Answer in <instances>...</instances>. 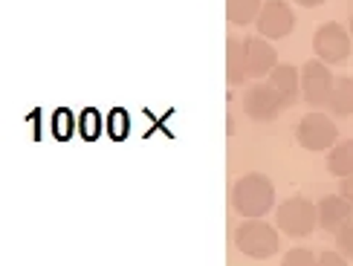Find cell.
Wrapping results in <instances>:
<instances>
[{
	"label": "cell",
	"instance_id": "obj_9",
	"mask_svg": "<svg viewBox=\"0 0 353 266\" xmlns=\"http://www.w3.org/2000/svg\"><path fill=\"white\" fill-rule=\"evenodd\" d=\"M278 67V52L263 35L246 38V76L249 79H263Z\"/></svg>",
	"mask_w": 353,
	"mask_h": 266
},
{
	"label": "cell",
	"instance_id": "obj_14",
	"mask_svg": "<svg viewBox=\"0 0 353 266\" xmlns=\"http://www.w3.org/2000/svg\"><path fill=\"white\" fill-rule=\"evenodd\" d=\"M327 171H330L333 176H339V180H345V176L353 174V139L339 142V145H333V147H330Z\"/></svg>",
	"mask_w": 353,
	"mask_h": 266
},
{
	"label": "cell",
	"instance_id": "obj_17",
	"mask_svg": "<svg viewBox=\"0 0 353 266\" xmlns=\"http://www.w3.org/2000/svg\"><path fill=\"white\" fill-rule=\"evenodd\" d=\"M336 249H339V255H345L347 260H353V220L347 226H342L336 232Z\"/></svg>",
	"mask_w": 353,
	"mask_h": 266
},
{
	"label": "cell",
	"instance_id": "obj_13",
	"mask_svg": "<svg viewBox=\"0 0 353 266\" xmlns=\"http://www.w3.org/2000/svg\"><path fill=\"white\" fill-rule=\"evenodd\" d=\"M327 108L333 110V116H353V79L350 76L336 79Z\"/></svg>",
	"mask_w": 353,
	"mask_h": 266
},
{
	"label": "cell",
	"instance_id": "obj_18",
	"mask_svg": "<svg viewBox=\"0 0 353 266\" xmlns=\"http://www.w3.org/2000/svg\"><path fill=\"white\" fill-rule=\"evenodd\" d=\"M319 266H347V258L339 252H325L319 258Z\"/></svg>",
	"mask_w": 353,
	"mask_h": 266
},
{
	"label": "cell",
	"instance_id": "obj_11",
	"mask_svg": "<svg viewBox=\"0 0 353 266\" xmlns=\"http://www.w3.org/2000/svg\"><path fill=\"white\" fill-rule=\"evenodd\" d=\"M267 84L278 93V99L284 101V108H292L301 96V70H296L292 64H278L270 72Z\"/></svg>",
	"mask_w": 353,
	"mask_h": 266
},
{
	"label": "cell",
	"instance_id": "obj_16",
	"mask_svg": "<svg viewBox=\"0 0 353 266\" xmlns=\"http://www.w3.org/2000/svg\"><path fill=\"white\" fill-rule=\"evenodd\" d=\"M281 266H319V258L310 252V249L296 246V249H290V252L284 255Z\"/></svg>",
	"mask_w": 353,
	"mask_h": 266
},
{
	"label": "cell",
	"instance_id": "obj_1",
	"mask_svg": "<svg viewBox=\"0 0 353 266\" xmlns=\"http://www.w3.org/2000/svg\"><path fill=\"white\" fill-rule=\"evenodd\" d=\"M275 205V185L267 174H246L232 188V209L246 220H261Z\"/></svg>",
	"mask_w": 353,
	"mask_h": 266
},
{
	"label": "cell",
	"instance_id": "obj_7",
	"mask_svg": "<svg viewBox=\"0 0 353 266\" xmlns=\"http://www.w3.org/2000/svg\"><path fill=\"white\" fill-rule=\"evenodd\" d=\"M241 108L252 122H272V119H278V113L284 110V101L278 99V93L270 84H252L243 90Z\"/></svg>",
	"mask_w": 353,
	"mask_h": 266
},
{
	"label": "cell",
	"instance_id": "obj_2",
	"mask_svg": "<svg viewBox=\"0 0 353 266\" xmlns=\"http://www.w3.org/2000/svg\"><path fill=\"white\" fill-rule=\"evenodd\" d=\"M234 246H238L241 255H246V258L267 260L281 249V238H278V232L270 223H263V220H246V223H241V229L234 232Z\"/></svg>",
	"mask_w": 353,
	"mask_h": 266
},
{
	"label": "cell",
	"instance_id": "obj_20",
	"mask_svg": "<svg viewBox=\"0 0 353 266\" xmlns=\"http://www.w3.org/2000/svg\"><path fill=\"white\" fill-rule=\"evenodd\" d=\"M296 3H299V6H307V9H313V6H321L325 0H296Z\"/></svg>",
	"mask_w": 353,
	"mask_h": 266
},
{
	"label": "cell",
	"instance_id": "obj_4",
	"mask_svg": "<svg viewBox=\"0 0 353 266\" xmlns=\"http://www.w3.org/2000/svg\"><path fill=\"white\" fill-rule=\"evenodd\" d=\"M336 136H339V130H336L333 119L319 110L301 116V122L296 125V139L304 151H330L336 145Z\"/></svg>",
	"mask_w": 353,
	"mask_h": 266
},
{
	"label": "cell",
	"instance_id": "obj_21",
	"mask_svg": "<svg viewBox=\"0 0 353 266\" xmlns=\"http://www.w3.org/2000/svg\"><path fill=\"white\" fill-rule=\"evenodd\" d=\"M350 35H353V14H350Z\"/></svg>",
	"mask_w": 353,
	"mask_h": 266
},
{
	"label": "cell",
	"instance_id": "obj_5",
	"mask_svg": "<svg viewBox=\"0 0 353 266\" xmlns=\"http://www.w3.org/2000/svg\"><path fill=\"white\" fill-rule=\"evenodd\" d=\"M353 35L347 32L345 26L339 23H321L316 29V35H313V50L319 55V61H325V64H342L347 61V55H350V41Z\"/></svg>",
	"mask_w": 353,
	"mask_h": 266
},
{
	"label": "cell",
	"instance_id": "obj_15",
	"mask_svg": "<svg viewBox=\"0 0 353 266\" xmlns=\"http://www.w3.org/2000/svg\"><path fill=\"white\" fill-rule=\"evenodd\" d=\"M263 3L261 0H226V18L234 26H246V23H255L258 14H261Z\"/></svg>",
	"mask_w": 353,
	"mask_h": 266
},
{
	"label": "cell",
	"instance_id": "obj_8",
	"mask_svg": "<svg viewBox=\"0 0 353 266\" xmlns=\"http://www.w3.org/2000/svg\"><path fill=\"white\" fill-rule=\"evenodd\" d=\"M255 26H258V35L270 38V41L287 38L292 32V26H296V14H292V9L284 3V0H267Z\"/></svg>",
	"mask_w": 353,
	"mask_h": 266
},
{
	"label": "cell",
	"instance_id": "obj_3",
	"mask_svg": "<svg viewBox=\"0 0 353 266\" xmlns=\"http://www.w3.org/2000/svg\"><path fill=\"white\" fill-rule=\"evenodd\" d=\"M275 226L290 238H307L319 226V205L307 197H290L275 209Z\"/></svg>",
	"mask_w": 353,
	"mask_h": 266
},
{
	"label": "cell",
	"instance_id": "obj_19",
	"mask_svg": "<svg viewBox=\"0 0 353 266\" xmlns=\"http://www.w3.org/2000/svg\"><path fill=\"white\" fill-rule=\"evenodd\" d=\"M339 194H342L347 203H353V174H350V176H345V180H342V185H339Z\"/></svg>",
	"mask_w": 353,
	"mask_h": 266
},
{
	"label": "cell",
	"instance_id": "obj_12",
	"mask_svg": "<svg viewBox=\"0 0 353 266\" xmlns=\"http://www.w3.org/2000/svg\"><path fill=\"white\" fill-rule=\"evenodd\" d=\"M246 76V38L229 35L226 38V81L232 87L243 84Z\"/></svg>",
	"mask_w": 353,
	"mask_h": 266
},
{
	"label": "cell",
	"instance_id": "obj_10",
	"mask_svg": "<svg viewBox=\"0 0 353 266\" xmlns=\"http://www.w3.org/2000/svg\"><path fill=\"white\" fill-rule=\"evenodd\" d=\"M319 226L325 232H339L342 226H347L353 220V203H347L342 194H327L319 203Z\"/></svg>",
	"mask_w": 353,
	"mask_h": 266
},
{
	"label": "cell",
	"instance_id": "obj_6",
	"mask_svg": "<svg viewBox=\"0 0 353 266\" xmlns=\"http://www.w3.org/2000/svg\"><path fill=\"white\" fill-rule=\"evenodd\" d=\"M333 84H336V79L325 61H307L301 67V96L313 110L330 105Z\"/></svg>",
	"mask_w": 353,
	"mask_h": 266
}]
</instances>
